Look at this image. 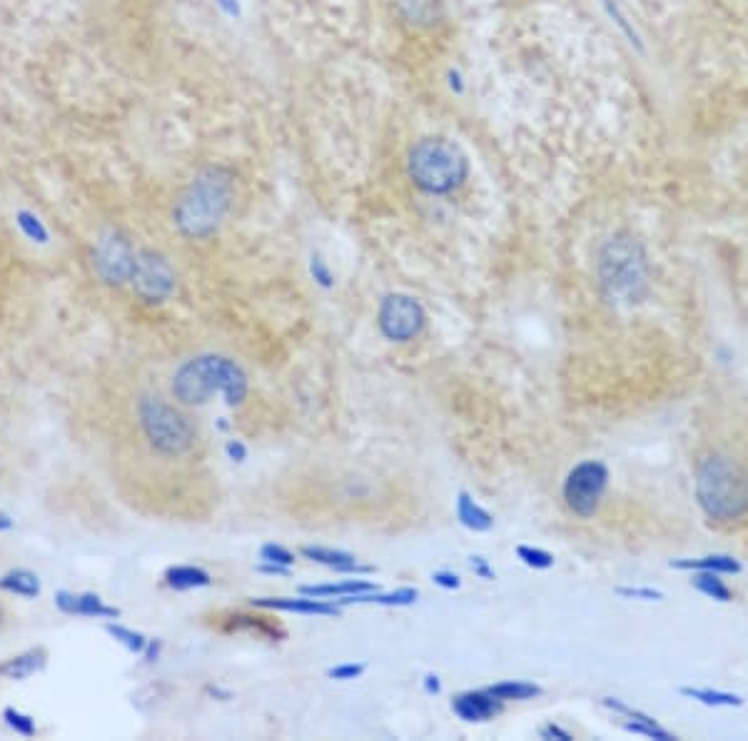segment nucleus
Returning <instances> with one entry per match:
<instances>
[{"instance_id": "obj_1", "label": "nucleus", "mask_w": 748, "mask_h": 741, "mask_svg": "<svg viewBox=\"0 0 748 741\" xmlns=\"http://www.w3.org/2000/svg\"><path fill=\"white\" fill-rule=\"evenodd\" d=\"M235 203V173L207 165L180 190L173 203V225L187 240H207L222 228Z\"/></svg>"}, {"instance_id": "obj_2", "label": "nucleus", "mask_w": 748, "mask_h": 741, "mask_svg": "<svg viewBox=\"0 0 748 741\" xmlns=\"http://www.w3.org/2000/svg\"><path fill=\"white\" fill-rule=\"evenodd\" d=\"M250 392L247 372L225 355H197L180 365L170 382V395L183 407L205 405L215 395H225L230 407H240Z\"/></svg>"}, {"instance_id": "obj_3", "label": "nucleus", "mask_w": 748, "mask_h": 741, "mask_svg": "<svg viewBox=\"0 0 748 741\" xmlns=\"http://www.w3.org/2000/svg\"><path fill=\"white\" fill-rule=\"evenodd\" d=\"M135 427L148 450L160 460H180L190 455L200 437L195 420L183 405L160 392H140L135 400Z\"/></svg>"}, {"instance_id": "obj_4", "label": "nucleus", "mask_w": 748, "mask_h": 741, "mask_svg": "<svg viewBox=\"0 0 748 741\" xmlns=\"http://www.w3.org/2000/svg\"><path fill=\"white\" fill-rule=\"evenodd\" d=\"M694 492L701 512L714 522H734L748 514V470L726 455L696 462Z\"/></svg>"}, {"instance_id": "obj_5", "label": "nucleus", "mask_w": 748, "mask_h": 741, "mask_svg": "<svg viewBox=\"0 0 748 741\" xmlns=\"http://www.w3.org/2000/svg\"><path fill=\"white\" fill-rule=\"evenodd\" d=\"M649 257L629 233L609 238L599 252V282L616 305H639L649 295Z\"/></svg>"}, {"instance_id": "obj_6", "label": "nucleus", "mask_w": 748, "mask_h": 741, "mask_svg": "<svg viewBox=\"0 0 748 741\" xmlns=\"http://www.w3.org/2000/svg\"><path fill=\"white\" fill-rule=\"evenodd\" d=\"M407 175L422 193L449 195L467 183L469 160L454 140L432 135L412 145L407 155Z\"/></svg>"}, {"instance_id": "obj_7", "label": "nucleus", "mask_w": 748, "mask_h": 741, "mask_svg": "<svg viewBox=\"0 0 748 741\" xmlns=\"http://www.w3.org/2000/svg\"><path fill=\"white\" fill-rule=\"evenodd\" d=\"M609 487V467L599 460H584L569 470L564 480V502L579 519H591L601 507Z\"/></svg>"}, {"instance_id": "obj_8", "label": "nucleus", "mask_w": 748, "mask_h": 741, "mask_svg": "<svg viewBox=\"0 0 748 741\" xmlns=\"http://www.w3.org/2000/svg\"><path fill=\"white\" fill-rule=\"evenodd\" d=\"M377 325L387 340L409 342L422 335L424 325H427V312L412 295L392 292L379 305Z\"/></svg>"}, {"instance_id": "obj_9", "label": "nucleus", "mask_w": 748, "mask_h": 741, "mask_svg": "<svg viewBox=\"0 0 748 741\" xmlns=\"http://www.w3.org/2000/svg\"><path fill=\"white\" fill-rule=\"evenodd\" d=\"M130 285L140 300L148 305H160V302L170 300V295L175 292V270L160 252L143 250L138 252V260H135Z\"/></svg>"}, {"instance_id": "obj_10", "label": "nucleus", "mask_w": 748, "mask_h": 741, "mask_svg": "<svg viewBox=\"0 0 748 741\" xmlns=\"http://www.w3.org/2000/svg\"><path fill=\"white\" fill-rule=\"evenodd\" d=\"M135 260H138V252L130 245V240L123 238L120 233H108L105 238H100L98 247H95V272L110 285L130 282Z\"/></svg>"}, {"instance_id": "obj_11", "label": "nucleus", "mask_w": 748, "mask_h": 741, "mask_svg": "<svg viewBox=\"0 0 748 741\" xmlns=\"http://www.w3.org/2000/svg\"><path fill=\"white\" fill-rule=\"evenodd\" d=\"M250 607L257 609H272V612H295L305 614V617H340V604L330 602V599L320 597H260L250 599Z\"/></svg>"}, {"instance_id": "obj_12", "label": "nucleus", "mask_w": 748, "mask_h": 741, "mask_svg": "<svg viewBox=\"0 0 748 741\" xmlns=\"http://www.w3.org/2000/svg\"><path fill=\"white\" fill-rule=\"evenodd\" d=\"M452 712L457 714L462 722L482 724L489 719L499 717L504 712L502 699L494 697L489 689H477V692H462L452 699Z\"/></svg>"}, {"instance_id": "obj_13", "label": "nucleus", "mask_w": 748, "mask_h": 741, "mask_svg": "<svg viewBox=\"0 0 748 741\" xmlns=\"http://www.w3.org/2000/svg\"><path fill=\"white\" fill-rule=\"evenodd\" d=\"M671 569H679V572H716V574H741L744 572V564L739 562L731 554H704V557H681L671 559Z\"/></svg>"}, {"instance_id": "obj_14", "label": "nucleus", "mask_w": 748, "mask_h": 741, "mask_svg": "<svg viewBox=\"0 0 748 741\" xmlns=\"http://www.w3.org/2000/svg\"><path fill=\"white\" fill-rule=\"evenodd\" d=\"M302 554L312 562L322 564V567H330L340 574H372L374 567L370 564H360L357 562L355 554L350 552H340V549H330V547H302Z\"/></svg>"}, {"instance_id": "obj_15", "label": "nucleus", "mask_w": 748, "mask_h": 741, "mask_svg": "<svg viewBox=\"0 0 748 741\" xmlns=\"http://www.w3.org/2000/svg\"><path fill=\"white\" fill-rule=\"evenodd\" d=\"M397 13L402 23L412 28H434L442 20V0H397Z\"/></svg>"}, {"instance_id": "obj_16", "label": "nucleus", "mask_w": 748, "mask_h": 741, "mask_svg": "<svg viewBox=\"0 0 748 741\" xmlns=\"http://www.w3.org/2000/svg\"><path fill=\"white\" fill-rule=\"evenodd\" d=\"M58 607L65 614H78V617H118V609L108 607L98 594H70L60 592L58 594Z\"/></svg>"}, {"instance_id": "obj_17", "label": "nucleus", "mask_w": 748, "mask_h": 741, "mask_svg": "<svg viewBox=\"0 0 748 741\" xmlns=\"http://www.w3.org/2000/svg\"><path fill=\"white\" fill-rule=\"evenodd\" d=\"M372 589H377V587H374L372 582H365V579H345V582H335V584H305V587H300V594L335 602V597L337 599L352 597V594L372 592Z\"/></svg>"}, {"instance_id": "obj_18", "label": "nucleus", "mask_w": 748, "mask_h": 741, "mask_svg": "<svg viewBox=\"0 0 748 741\" xmlns=\"http://www.w3.org/2000/svg\"><path fill=\"white\" fill-rule=\"evenodd\" d=\"M457 519L462 527L472 529V532H489L494 527V517L472 499L469 492H459L457 497Z\"/></svg>"}, {"instance_id": "obj_19", "label": "nucleus", "mask_w": 748, "mask_h": 741, "mask_svg": "<svg viewBox=\"0 0 748 741\" xmlns=\"http://www.w3.org/2000/svg\"><path fill=\"white\" fill-rule=\"evenodd\" d=\"M679 694H681V697L691 699V702H699V704H704V707H711V709H721V707L739 709V707H744V697H741V694L721 692V689L681 687Z\"/></svg>"}, {"instance_id": "obj_20", "label": "nucleus", "mask_w": 748, "mask_h": 741, "mask_svg": "<svg viewBox=\"0 0 748 741\" xmlns=\"http://www.w3.org/2000/svg\"><path fill=\"white\" fill-rule=\"evenodd\" d=\"M212 577L210 572H205L202 567H192V564H180V567H170L165 572V584L170 589H200V587H210Z\"/></svg>"}, {"instance_id": "obj_21", "label": "nucleus", "mask_w": 748, "mask_h": 741, "mask_svg": "<svg viewBox=\"0 0 748 741\" xmlns=\"http://www.w3.org/2000/svg\"><path fill=\"white\" fill-rule=\"evenodd\" d=\"M45 649H30V652L18 654V657L8 659L5 664H0V674H5L8 679H25L30 674L38 672L45 664Z\"/></svg>"}, {"instance_id": "obj_22", "label": "nucleus", "mask_w": 748, "mask_h": 741, "mask_svg": "<svg viewBox=\"0 0 748 741\" xmlns=\"http://www.w3.org/2000/svg\"><path fill=\"white\" fill-rule=\"evenodd\" d=\"M487 689L494 694V697L502 699L504 704H507V702H529V699L542 697V692H544V689L539 687V684H534V682H514V679H509V682H497V684H492V687H487Z\"/></svg>"}, {"instance_id": "obj_23", "label": "nucleus", "mask_w": 748, "mask_h": 741, "mask_svg": "<svg viewBox=\"0 0 748 741\" xmlns=\"http://www.w3.org/2000/svg\"><path fill=\"white\" fill-rule=\"evenodd\" d=\"M0 589L15 594V597L35 599L40 594V582L33 572H28V569H15V572L5 574V577L0 579Z\"/></svg>"}, {"instance_id": "obj_24", "label": "nucleus", "mask_w": 748, "mask_h": 741, "mask_svg": "<svg viewBox=\"0 0 748 741\" xmlns=\"http://www.w3.org/2000/svg\"><path fill=\"white\" fill-rule=\"evenodd\" d=\"M691 587H694L696 592L706 594V597L714 599V602H721V604H729L731 599H734L731 589L726 587V582L721 579V574H716V572H694Z\"/></svg>"}, {"instance_id": "obj_25", "label": "nucleus", "mask_w": 748, "mask_h": 741, "mask_svg": "<svg viewBox=\"0 0 748 741\" xmlns=\"http://www.w3.org/2000/svg\"><path fill=\"white\" fill-rule=\"evenodd\" d=\"M621 727H624V732L636 734V737L654 739V741H676V739H679L676 734H671L669 729L661 727L659 722H624Z\"/></svg>"}, {"instance_id": "obj_26", "label": "nucleus", "mask_w": 748, "mask_h": 741, "mask_svg": "<svg viewBox=\"0 0 748 741\" xmlns=\"http://www.w3.org/2000/svg\"><path fill=\"white\" fill-rule=\"evenodd\" d=\"M108 634L115 639V642L125 644L133 654H143L145 647H148V639L143 637L140 632H133L128 627H120V624H108Z\"/></svg>"}, {"instance_id": "obj_27", "label": "nucleus", "mask_w": 748, "mask_h": 741, "mask_svg": "<svg viewBox=\"0 0 748 741\" xmlns=\"http://www.w3.org/2000/svg\"><path fill=\"white\" fill-rule=\"evenodd\" d=\"M517 557L532 569H552L554 567V554L552 552H547V549H539V547H529V544H522V547H517Z\"/></svg>"}, {"instance_id": "obj_28", "label": "nucleus", "mask_w": 748, "mask_h": 741, "mask_svg": "<svg viewBox=\"0 0 748 741\" xmlns=\"http://www.w3.org/2000/svg\"><path fill=\"white\" fill-rule=\"evenodd\" d=\"M260 559L262 562L282 564V567H292V564L297 562L295 552H290V549L282 547V544H265V547L260 549Z\"/></svg>"}, {"instance_id": "obj_29", "label": "nucleus", "mask_w": 748, "mask_h": 741, "mask_svg": "<svg viewBox=\"0 0 748 741\" xmlns=\"http://www.w3.org/2000/svg\"><path fill=\"white\" fill-rule=\"evenodd\" d=\"M614 592L624 599H636V602H661L664 599V592L654 587H616Z\"/></svg>"}, {"instance_id": "obj_30", "label": "nucleus", "mask_w": 748, "mask_h": 741, "mask_svg": "<svg viewBox=\"0 0 748 741\" xmlns=\"http://www.w3.org/2000/svg\"><path fill=\"white\" fill-rule=\"evenodd\" d=\"M365 672H367V664L347 662V664H337V667H332L330 672H327V677L337 679V682H350V679H360Z\"/></svg>"}, {"instance_id": "obj_31", "label": "nucleus", "mask_w": 748, "mask_h": 741, "mask_svg": "<svg viewBox=\"0 0 748 741\" xmlns=\"http://www.w3.org/2000/svg\"><path fill=\"white\" fill-rule=\"evenodd\" d=\"M5 719H8L10 727L18 734H23V737H33L35 734V722L30 717H25V714L15 712V709H5Z\"/></svg>"}, {"instance_id": "obj_32", "label": "nucleus", "mask_w": 748, "mask_h": 741, "mask_svg": "<svg viewBox=\"0 0 748 741\" xmlns=\"http://www.w3.org/2000/svg\"><path fill=\"white\" fill-rule=\"evenodd\" d=\"M539 739H544V741H574V734L566 732V729L559 727V724L549 722V724H544L542 729H539Z\"/></svg>"}, {"instance_id": "obj_33", "label": "nucleus", "mask_w": 748, "mask_h": 741, "mask_svg": "<svg viewBox=\"0 0 748 741\" xmlns=\"http://www.w3.org/2000/svg\"><path fill=\"white\" fill-rule=\"evenodd\" d=\"M469 567H472V572L477 574L479 579H497V572H494V569L489 567L487 559L479 557V554H474V557H469Z\"/></svg>"}, {"instance_id": "obj_34", "label": "nucleus", "mask_w": 748, "mask_h": 741, "mask_svg": "<svg viewBox=\"0 0 748 741\" xmlns=\"http://www.w3.org/2000/svg\"><path fill=\"white\" fill-rule=\"evenodd\" d=\"M432 582L442 589H459V587H462V579H459L454 572H434Z\"/></svg>"}, {"instance_id": "obj_35", "label": "nucleus", "mask_w": 748, "mask_h": 741, "mask_svg": "<svg viewBox=\"0 0 748 741\" xmlns=\"http://www.w3.org/2000/svg\"><path fill=\"white\" fill-rule=\"evenodd\" d=\"M312 275H315V280L320 282L322 287H332V275H330V270H327V267L322 265L320 257H317V260L312 262Z\"/></svg>"}, {"instance_id": "obj_36", "label": "nucleus", "mask_w": 748, "mask_h": 741, "mask_svg": "<svg viewBox=\"0 0 748 741\" xmlns=\"http://www.w3.org/2000/svg\"><path fill=\"white\" fill-rule=\"evenodd\" d=\"M225 450H227V455H230V460H235V462H245L247 460V447L242 445L240 440H230V442H227Z\"/></svg>"}, {"instance_id": "obj_37", "label": "nucleus", "mask_w": 748, "mask_h": 741, "mask_svg": "<svg viewBox=\"0 0 748 741\" xmlns=\"http://www.w3.org/2000/svg\"><path fill=\"white\" fill-rule=\"evenodd\" d=\"M257 572H262V574H280V577H290V567H282V564H272V562L257 564Z\"/></svg>"}, {"instance_id": "obj_38", "label": "nucleus", "mask_w": 748, "mask_h": 741, "mask_svg": "<svg viewBox=\"0 0 748 741\" xmlns=\"http://www.w3.org/2000/svg\"><path fill=\"white\" fill-rule=\"evenodd\" d=\"M424 692L434 694V697L442 694V682H439L437 674H427V677H424Z\"/></svg>"}, {"instance_id": "obj_39", "label": "nucleus", "mask_w": 748, "mask_h": 741, "mask_svg": "<svg viewBox=\"0 0 748 741\" xmlns=\"http://www.w3.org/2000/svg\"><path fill=\"white\" fill-rule=\"evenodd\" d=\"M145 659H148V662H155V659H158V654H160V642H158V639H148V647H145Z\"/></svg>"}, {"instance_id": "obj_40", "label": "nucleus", "mask_w": 748, "mask_h": 741, "mask_svg": "<svg viewBox=\"0 0 748 741\" xmlns=\"http://www.w3.org/2000/svg\"><path fill=\"white\" fill-rule=\"evenodd\" d=\"M8 622H10V614H8V609H5V604L0 602V632L8 627Z\"/></svg>"}, {"instance_id": "obj_41", "label": "nucleus", "mask_w": 748, "mask_h": 741, "mask_svg": "<svg viewBox=\"0 0 748 741\" xmlns=\"http://www.w3.org/2000/svg\"><path fill=\"white\" fill-rule=\"evenodd\" d=\"M5 527H10V522H8V517H5V514H0V529H5Z\"/></svg>"}, {"instance_id": "obj_42", "label": "nucleus", "mask_w": 748, "mask_h": 741, "mask_svg": "<svg viewBox=\"0 0 748 741\" xmlns=\"http://www.w3.org/2000/svg\"><path fill=\"white\" fill-rule=\"evenodd\" d=\"M0 462H3V455H0Z\"/></svg>"}]
</instances>
